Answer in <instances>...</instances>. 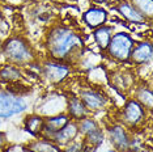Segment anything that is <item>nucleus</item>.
Here are the masks:
<instances>
[{
    "instance_id": "nucleus-24",
    "label": "nucleus",
    "mask_w": 153,
    "mask_h": 152,
    "mask_svg": "<svg viewBox=\"0 0 153 152\" xmlns=\"http://www.w3.org/2000/svg\"><path fill=\"white\" fill-rule=\"evenodd\" d=\"M62 150H63V152H88V148H86L81 136L76 138L74 142L68 143L67 146H64Z\"/></svg>"
},
{
    "instance_id": "nucleus-23",
    "label": "nucleus",
    "mask_w": 153,
    "mask_h": 152,
    "mask_svg": "<svg viewBox=\"0 0 153 152\" xmlns=\"http://www.w3.org/2000/svg\"><path fill=\"white\" fill-rule=\"evenodd\" d=\"M149 22L153 19V0H128Z\"/></svg>"
},
{
    "instance_id": "nucleus-25",
    "label": "nucleus",
    "mask_w": 153,
    "mask_h": 152,
    "mask_svg": "<svg viewBox=\"0 0 153 152\" xmlns=\"http://www.w3.org/2000/svg\"><path fill=\"white\" fill-rule=\"evenodd\" d=\"M1 152H34V151L30 150L26 144L25 146H22V144H8Z\"/></svg>"
},
{
    "instance_id": "nucleus-2",
    "label": "nucleus",
    "mask_w": 153,
    "mask_h": 152,
    "mask_svg": "<svg viewBox=\"0 0 153 152\" xmlns=\"http://www.w3.org/2000/svg\"><path fill=\"white\" fill-rule=\"evenodd\" d=\"M1 58L5 63L25 68L30 63L37 62V57L32 45L22 36H11L1 42Z\"/></svg>"
},
{
    "instance_id": "nucleus-1",
    "label": "nucleus",
    "mask_w": 153,
    "mask_h": 152,
    "mask_svg": "<svg viewBox=\"0 0 153 152\" xmlns=\"http://www.w3.org/2000/svg\"><path fill=\"white\" fill-rule=\"evenodd\" d=\"M84 38L74 26L54 24L45 37V47L48 58L71 64L79 60L84 51Z\"/></svg>"
},
{
    "instance_id": "nucleus-4",
    "label": "nucleus",
    "mask_w": 153,
    "mask_h": 152,
    "mask_svg": "<svg viewBox=\"0 0 153 152\" xmlns=\"http://www.w3.org/2000/svg\"><path fill=\"white\" fill-rule=\"evenodd\" d=\"M151 112H148L145 108L139 104L135 98H128L122 106L118 122L122 123L124 127H127L130 131L143 129L145 126V122L149 118Z\"/></svg>"
},
{
    "instance_id": "nucleus-30",
    "label": "nucleus",
    "mask_w": 153,
    "mask_h": 152,
    "mask_svg": "<svg viewBox=\"0 0 153 152\" xmlns=\"http://www.w3.org/2000/svg\"><path fill=\"white\" fill-rule=\"evenodd\" d=\"M0 130H3V119H0Z\"/></svg>"
},
{
    "instance_id": "nucleus-27",
    "label": "nucleus",
    "mask_w": 153,
    "mask_h": 152,
    "mask_svg": "<svg viewBox=\"0 0 153 152\" xmlns=\"http://www.w3.org/2000/svg\"><path fill=\"white\" fill-rule=\"evenodd\" d=\"M94 1L98 3V4H102V3H103V4H107V3H110L111 0H94Z\"/></svg>"
},
{
    "instance_id": "nucleus-28",
    "label": "nucleus",
    "mask_w": 153,
    "mask_h": 152,
    "mask_svg": "<svg viewBox=\"0 0 153 152\" xmlns=\"http://www.w3.org/2000/svg\"><path fill=\"white\" fill-rule=\"evenodd\" d=\"M105 152H117V151H115V150H113V148H111V147H109V148H107V150H106Z\"/></svg>"
},
{
    "instance_id": "nucleus-14",
    "label": "nucleus",
    "mask_w": 153,
    "mask_h": 152,
    "mask_svg": "<svg viewBox=\"0 0 153 152\" xmlns=\"http://www.w3.org/2000/svg\"><path fill=\"white\" fill-rule=\"evenodd\" d=\"M24 80V68H20L17 66L4 63L0 64V85H11L19 84Z\"/></svg>"
},
{
    "instance_id": "nucleus-6",
    "label": "nucleus",
    "mask_w": 153,
    "mask_h": 152,
    "mask_svg": "<svg viewBox=\"0 0 153 152\" xmlns=\"http://www.w3.org/2000/svg\"><path fill=\"white\" fill-rule=\"evenodd\" d=\"M71 72H72L71 64L48 58L41 64L39 77L50 85H59L63 84L71 76Z\"/></svg>"
},
{
    "instance_id": "nucleus-29",
    "label": "nucleus",
    "mask_w": 153,
    "mask_h": 152,
    "mask_svg": "<svg viewBox=\"0 0 153 152\" xmlns=\"http://www.w3.org/2000/svg\"><path fill=\"white\" fill-rule=\"evenodd\" d=\"M1 42H3V41L0 39V59H1Z\"/></svg>"
},
{
    "instance_id": "nucleus-5",
    "label": "nucleus",
    "mask_w": 153,
    "mask_h": 152,
    "mask_svg": "<svg viewBox=\"0 0 153 152\" xmlns=\"http://www.w3.org/2000/svg\"><path fill=\"white\" fill-rule=\"evenodd\" d=\"M29 109V104L24 95L17 93L9 87H0V119L7 121L20 115Z\"/></svg>"
},
{
    "instance_id": "nucleus-12",
    "label": "nucleus",
    "mask_w": 153,
    "mask_h": 152,
    "mask_svg": "<svg viewBox=\"0 0 153 152\" xmlns=\"http://www.w3.org/2000/svg\"><path fill=\"white\" fill-rule=\"evenodd\" d=\"M114 9L118 12V15L124 21H127L128 24H132V25H143L145 22H149L128 0H120V1H118L117 5L114 7Z\"/></svg>"
},
{
    "instance_id": "nucleus-19",
    "label": "nucleus",
    "mask_w": 153,
    "mask_h": 152,
    "mask_svg": "<svg viewBox=\"0 0 153 152\" xmlns=\"http://www.w3.org/2000/svg\"><path fill=\"white\" fill-rule=\"evenodd\" d=\"M134 97L136 101L140 104L143 108H145L148 112H152L153 109V93L149 85L141 84L134 88Z\"/></svg>"
},
{
    "instance_id": "nucleus-3",
    "label": "nucleus",
    "mask_w": 153,
    "mask_h": 152,
    "mask_svg": "<svg viewBox=\"0 0 153 152\" xmlns=\"http://www.w3.org/2000/svg\"><path fill=\"white\" fill-rule=\"evenodd\" d=\"M135 43H136L135 38L128 32H123V30L114 32L103 53L109 59L117 62V63H128Z\"/></svg>"
},
{
    "instance_id": "nucleus-18",
    "label": "nucleus",
    "mask_w": 153,
    "mask_h": 152,
    "mask_svg": "<svg viewBox=\"0 0 153 152\" xmlns=\"http://www.w3.org/2000/svg\"><path fill=\"white\" fill-rule=\"evenodd\" d=\"M114 26L113 25H109V24H105V25L97 28V29L93 30L92 33V37H93V41H94L96 46L100 49V51H105L107 45H109L111 37L114 34Z\"/></svg>"
},
{
    "instance_id": "nucleus-10",
    "label": "nucleus",
    "mask_w": 153,
    "mask_h": 152,
    "mask_svg": "<svg viewBox=\"0 0 153 152\" xmlns=\"http://www.w3.org/2000/svg\"><path fill=\"white\" fill-rule=\"evenodd\" d=\"M153 58V45L151 39H143L136 42L131 51L130 63L141 67V66H151Z\"/></svg>"
},
{
    "instance_id": "nucleus-9",
    "label": "nucleus",
    "mask_w": 153,
    "mask_h": 152,
    "mask_svg": "<svg viewBox=\"0 0 153 152\" xmlns=\"http://www.w3.org/2000/svg\"><path fill=\"white\" fill-rule=\"evenodd\" d=\"M65 106H67V96L58 92H50L39 101L34 113L41 114L42 117H50L64 113Z\"/></svg>"
},
{
    "instance_id": "nucleus-26",
    "label": "nucleus",
    "mask_w": 153,
    "mask_h": 152,
    "mask_svg": "<svg viewBox=\"0 0 153 152\" xmlns=\"http://www.w3.org/2000/svg\"><path fill=\"white\" fill-rule=\"evenodd\" d=\"M8 138H7V134L3 130H0V152H1L4 148L8 146Z\"/></svg>"
},
{
    "instance_id": "nucleus-11",
    "label": "nucleus",
    "mask_w": 153,
    "mask_h": 152,
    "mask_svg": "<svg viewBox=\"0 0 153 152\" xmlns=\"http://www.w3.org/2000/svg\"><path fill=\"white\" fill-rule=\"evenodd\" d=\"M81 20L86 28H89L90 30H94L107 24L109 12L102 5H90L86 11L82 12Z\"/></svg>"
},
{
    "instance_id": "nucleus-8",
    "label": "nucleus",
    "mask_w": 153,
    "mask_h": 152,
    "mask_svg": "<svg viewBox=\"0 0 153 152\" xmlns=\"http://www.w3.org/2000/svg\"><path fill=\"white\" fill-rule=\"evenodd\" d=\"M106 139L110 147L117 152H130L131 146V133L127 127H124L119 122H114L107 126L105 131Z\"/></svg>"
},
{
    "instance_id": "nucleus-16",
    "label": "nucleus",
    "mask_w": 153,
    "mask_h": 152,
    "mask_svg": "<svg viewBox=\"0 0 153 152\" xmlns=\"http://www.w3.org/2000/svg\"><path fill=\"white\" fill-rule=\"evenodd\" d=\"M65 113L72 121L77 122V121L85 118L90 115L89 110L85 108L82 101L79 98L77 95H69L67 96V106H65Z\"/></svg>"
},
{
    "instance_id": "nucleus-15",
    "label": "nucleus",
    "mask_w": 153,
    "mask_h": 152,
    "mask_svg": "<svg viewBox=\"0 0 153 152\" xmlns=\"http://www.w3.org/2000/svg\"><path fill=\"white\" fill-rule=\"evenodd\" d=\"M71 121V118L68 117L67 113H59L55 115L50 117H45V126H43V133L42 136L50 139L56 131H59L62 127H64L67 123Z\"/></svg>"
},
{
    "instance_id": "nucleus-7",
    "label": "nucleus",
    "mask_w": 153,
    "mask_h": 152,
    "mask_svg": "<svg viewBox=\"0 0 153 152\" xmlns=\"http://www.w3.org/2000/svg\"><path fill=\"white\" fill-rule=\"evenodd\" d=\"M79 98L82 101L90 114L102 112L110 104V98L102 89L97 87H82L77 93Z\"/></svg>"
},
{
    "instance_id": "nucleus-13",
    "label": "nucleus",
    "mask_w": 153,
    "mask_h": 152,
    "mask_svg": "<svg viewBox=\"0 0 153 152\" xmlns=\"http://www.w3.org/2000/svg\"><path fill=\"white\" fill-rule=\"evenodd\" d=\"M79 136H80V134H79L77 122L71 119L64 127H62L59 131H56L50 139L53 140L55 144H58L59 147L63 148L64 146H67L68 143L74 142L76 138H79Z\"/></svg>"
},
{
    "instance_id": "nucleus-17",
    "label": "nucleus",
    "mask_w": 153,
    "mask_h": 152,
    "mask_svg": "<svg viewBox=\"0 0 153 152\" xmlns=\"http://www.w3.org/2000/svg\"><path fill=\"white\" fill-rule=\"evenodd\" d=\"M45 126V117H42L38 113L27 114L22 121V129L33 138L42 136Z\"/></svg>"
},
{
    "instance_id": "nucleus-21",
    "label": "nucleus",
    "mask_w": 153,
    "mask_h": 152,
    "mask_svg": "<svg viewBox=\"0 0 153 152\" xmlns=\"http://www.w3.org/2000/svg\"><path fill=\"white\" fill-rule=\"evenodd\" d=\"M134 75L128 74V72L123 71V72H114V74H111L110 79H111V83L114 84V88L119 89V91L124 92L127 91V89H131L132 88V84H134V77H132Z\"/></svg>"
},
{
    "instance_id": "nucleus-20",
    "label": "nucleus",
    "mask_w": 153,
    "mask_h": 152,
    "mask_svg": "<svg viewBox=\"0 0 153 152\" xmlns=\"http://www.w3.org/2000/svg\"><path fill=\"white\" fill-rule=\"evenodd\" d=\"M26 146L34 152H63L62 147L55 144L51 139H47L43 136L33 138Z\"/></svg>"
},
{
    "instance_id": "nucleus-22",
    "label": "nucleus",
    "mask_w": 153,
    "mask_h": 152,
    "mask_svg": "<svg viewBox=\"0 0 153 152\" xmlns=\"http://www.w3.org/2000/svg\"><path fill=\"white\" fill-rule=\"evenodd\" d=\"M77 127H79L80 136L82 138V136L88 135V134H90V133H93V131L97 130L101 126H100V123L92 117V114H90V115L85 117V118L77 121Z\"/></svg>"
}]
</instances>
